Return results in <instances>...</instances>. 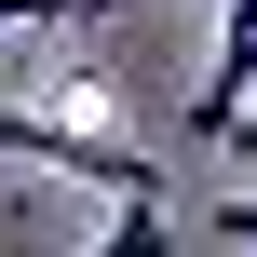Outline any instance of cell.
Segmentation results:
<instances>
[{
	"label": "cell",
	"instance_id": "obj_2",
	"mask_svg": "<svg viewBox=\"0 0 257 257\" xmlns=\"http://www.w3.org/2000/svg\"><path fill=\"white\" fill-rule=\"evenodd\" d=\"M95 257H176V230H163V203H122V217H108V244Z\"/></svg>",
	"mask_w": 257,
	"mask_h": 257
},
{
	"label": "cell",
	"instance_id": "obj_5",
	"mask_svg": "<svg viewBox=\"0 0 257 257\" xmlns=\"http://www.w3.org/2000/svg\"><path fill=\"white\" fill-rule=\"evenodd\" d=\"M230 149H257V108H244V136H230Z\"/></svg>",
	"mask_w": 257,
	"mask_h": 257
},
{
	"label": "cell",
	"instance_id": "obj_1",
	"mask_svg": "<svg viewBox=\"0 0 257 257\" xmlns=\"http://www.w3.org/2000/svg\"><path fill=\"white\" fill-rule=\"evenodd\" d=\"M0 149H14V163H41V176H81V190H108V203H163V163H149L122 122H95L81 95L0 108Z\"/></svg>",
	"mask_w": 257,
	"mask_h": 257
},
{
	"label": "cell",
	"instance_id": "obj_3",
	"mask_svg": "<svg viewBox=\"0 0 257 257\" xmlns=\"http://www.w3.org/2000/svg\"><path fill=\"white\" fill-rule=\"evenodd\" d=\"M217 244H244V257H257V190H230V203H217Z\"/></svg>",
	"mask_w": 257,
	"mask_h": 257
},
{
	"label": "cell",
	"instance_id": "obj_4",
	"mask_svg": "<svg viewBox=\"0 0 257 257\" xmlns=\"http://www.w3.org/2000/svg\"><path fill=\"white\" fill-rule=\"evenodd\" d=\"M0 27H54V0H0Z\"/></svg>",
	"mask_w": 257,
	"mask_h": 257
}]
</instances>
